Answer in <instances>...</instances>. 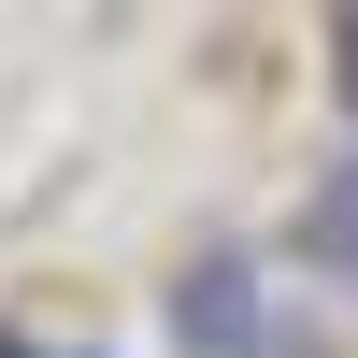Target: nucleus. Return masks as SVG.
I'll return each instance as SVG.
<instances>
[{
	"label": "nucleus",
	"instance_id": "obj_1",
	"mask_svg": "<svg viewBox=\"0 0 358 358\" xmlns=\"http://www.w3.org/2000/svg\"><path fill=\"white\" fill-rule=\"evenodd\" d=\"M172 344L187 358H315V315L287 301L258 258H201V273L172 287Z\"/></svg>",
	"mask_w": 358,
	"mask_h": 358
},
{
	"label": "nucleus",
	"instance_id": "obj_2",
	"mask_svg": "<svg viewBox=\"0 0 358 358\" xmlns=\"http://www.w3.org/2000/svg\"><path fill=\"white\" fill-rule=\"evenodd\" d=\"M301 258H315V273H330V287H358V158H344L330 187L301 201Z\"/></svg>",
	"mask_w": 358,
	"mask_h": 358
},
{
	"label": "nucleus",
	"instance_id": "obj_3",
	"mask_svg": "<svg viewBox=\"0 0 358 358\" xmlns=\"http://www.w3.org/2000/svg\"><path fill=\"white\" fill-rule=\"evenodd\" d=\"M344 101H358V15H344Z\"/></svg>",
	"mask_w": 358,
	"mask_h": 358
},
{
	"label": "nucleus",
	"instance_id": "obj_4",
	"mask_svg": "<svg viewBox=\"0 0 358 358\" xmlns=\"http://www.w3.org/2000/svg\"><path fill=\"white\" fill-rule=\"evenodd\" d=\"M0 358H43V344H0Z\"/></svg>",
	"mask_w": 358,
	"mask_h": 358
}]
</instances>
